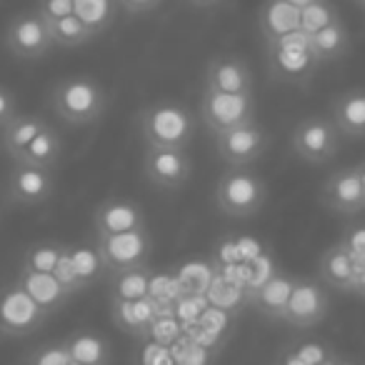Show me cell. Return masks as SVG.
<instances>
[{
    "mask_svg": "<svg viewBox=\"0 0 365 365\" xmlns=\"http://www.w3.org/2000/svg\"><path fill=\"white\" fill-rule=\"evenodd\" d=\"M51 110L66 125L88 128L103 118L108 108V93L93 76L61 78L48 93Z\"/></svg>",
    "mask_w": 365,
    "mask_h": 365,
    "instance_id": "1",
    "label": "cell"
},
{
    "mask_svg": "<svg viewBox=\"0 0 365 365\" xmlns=\"http://www.w3.org/2000/svg\"><path fill=\"white\" fill-rule=\"evenodd\" d=\"M140 135L145 145L153 148H185L195 135V115L190 108L180 101H155L143 108L140 118Z\"/></svg>",
    "mask_w": 365,
    "mask_h": 365,
    "instance_id": "2",
    "label": "cell"
},
{
    "mask_svg": "<svg viewBox=\"0 0 365 365\" xmlns=\"http://www.w3.org/2000/svg\"><path fill=\"white\" fill-rule=\"evenodd\" d=\"M268 203V185L250 168H228L215 185V205L228 218H250Z\"/></svg>",
    "mask_w": 365,
    "mask_h": 365,
    "instance_id": "3",
    "label": "cell"
},
{
    "mask_svg": "<svg viewBox=\"0 0 365 365\" xmlns=\"http://www.w3.org/2000/svg\"><path fill=\"white\" fill-rule=\"evenodd\" d=\"M343 135L333 118L328 115H308L293 128L290 148L308 165H325L340 153Z\"/></svg>",
    "mask_w": 365,
    "mask_h": 365,
    "instance_id": "4",
    "label": "cell"
},
{
    "mask_svg": "<svg viewBox=\"0 0 365 365\" xmlns=\"http://www.w3.org/2000/svg\"><path fill=\"white\" fill-rule=\"evenodd\" d=\"M96 245L103 270L108 275H118L125 273V270L148 265V258H150L153 250V238L145 225V228L128 230V233L103 235V238H96Z\"/></svg>",
    "mask_w": 365,
    "mask_h": 365,
    "instance_id": "5",
    "label": "cell"
},
{
    "mask_svg": "<svg viewBox=\"0 0 365 365\" xmlns=\"http://www.w3.org/2000/svg\"><path fill=\"white\" fill-rule=\"evenodd\" d=\"M46 320L48 313L23 290L18 280L0 288V335L26 338L43 328Z\"/></svg>",
    "mask_w": 365,
    "mask_h": 365,
    "instance_id": "6",
    "label": "cell"
},
{
    "mask_svg": "<svg viewBox=\"0 0 365 365\" xmlns=\"http://www.w3.org/2000/svg\"><path fill=\"white\" fill-rule=\"evenodd\" d=\"M255 120L253 93H208L200 98V123L210 135Z\"/></svg>",
    "mask_w": 365,
    "mask_h": 365,
    "instance_id": "7",
    "label": "cell"
},
{
    "mask_svg": "<svg viewBox=\"0 0 365 365\" xmlns=\"http://www.w3.org/2000/svg\"><path fill=\"white\" fill-rule=\"evenodd\" d=\"M6 48L21 61H38L56 51V38L51 26L41 18L38 11H28L16 16L6 28Z\"/></svg>",
    "mask_w": 365,
    "mask_h": 365,
    "instance_id": "8",
    "label": "cell"
},
{
    "mask_svg": "<svg viewBox=\"0 0 365 365\" xmlns=\"http://www.w3.org/2000/svg\"><path fill=\"white\" fill-rule=\"evenodd\" d=\"M213 140L220 160L228 168H250L268 150L270 138L260 123L250 120L225 133H218V135H213Z\"/></svg>",
    "mask_w": 365,
    "mask_h": 365,
    "instance_id": "9",
    "label": "cell"
},
{
    "mask_svg": "<svg viewBox=\"0 0 365 365\" xmlns=\"http://www.w3.org/2000/svg\"><path fill=\"white\" fill-rule=\"evenodd\" d=\"M143 173L158 190H180L193 175V160L185 148L145 145Z\"/></svg>",
    "mask_w": 365,
    "mask_h": 365,
    "instance_id": "10",
    "label": "cell"
},
{
    "mask_svg": "<svg viewBox=\"0 0 365 365\" xmlns=\"http://www.w3.org/2000/svg\"><path fill=\"white\" fill-rule=\"evenodd\" d=\"M53 193H56L53 170L31 165V163H13L6 178V195L13 205L38 208V205L48 203Z\"/></svg>",
    "mask_w": 365,
    "mask_h": 365,
    "instance_id": "11",
    "label": "cell"
},
{
    "mask_svg": "<svg viewBox=\"0 0 365 365\" xmlns=\"http://www.w3.org/2000/svg\"><path fill=\"white\" fill-rule=\"evenodd\" d=\"M328 310L330 300L325 293V285L320 280L300 278L295 280L293 295H290L280 323H288L293 328H313V325L323 323Z\"/></svg>",
    "mask_w": 365,
    "mask_h": 365,
    "instance_id": "12",
    "label": "cell"
},
{
    "mask_svg": "<svg viewBox=\"0 0 365 365\" xmlns=\"http://www.w3.org/2000/svg\"><path fill=\"white\" fill-rule=\"evenodd\" d=\"M320 200L328 210L335 215H358L365 210V190L360 182L355 165H345L333 170L325 178L323 188H320Z\"/></svg>",
    "mask_w": 365,
    "mask_h": 365,
    "instance_id": "13",
    "label": "cell"
},
{
    "mask_svg": "<svg viewBox=\"0 0 365 365\" xmlns=\"http://www.w3.org/2000/svg\"><path fill=\"white\" fill-rule=\"evenodd\" d=\"M135 228H145V213H143V208L135 200L108 198L93 213V233H96V238L128 233V230Z\"/></svg>",
    "mask_w": 365,
    "mask_h": 365,
    "instance_id": "14",
    "label": "cell"
},
{
    "mask_svg": "<svg viewBox=\"0 0 365 365\" xmlns=\"http://www.w3.org/2000/svg\"><path fill=\"white\" fill-rule=\"evenodd\" d=\"M208 93H253V71L238 56H215L205 68Z\"/></svg>",
    "mask_w": 365,
    "mask_h": 365,
    "instance_id": "15",
    "label": "cell"
},
{
    "mask_svg": "<svg viewBox=\"0 0 365 365\" xmlns=\"http://www.w3.org/2000/svg\"><path fill=\"white\" fill-rule=\"evenodd\" d=\"M320 63L313 53L305 48H270L268 51V68L270 76L285 86H305L318 71Z\"/></svg>",
    "mask_w": 365,
    "mask_h": 365,
    "instance_id": "16",
    "label": "cell"
},
{
    "mask_svg": "<svg viewBox=\"0 0 365 365\" xmlns=\"http://www.w3.org/2000/svg\"><path fill=\"white\" fill-rule=\"evenodd\" d=\"M330 118L343 138H365V88H350L335 96Z\"/></svg>",
    "mask_w": 365,
    "mask_h": 365,
    "instance_id": "17",
    "label": "cell"
},
{
    "mask_svg": "<svg viewBox=\"0 0 365 365\" xmlns=\"http://www.w3.org/2000/svg\"><path fill=\"white\" fill-rule=\"evenodd\" d=\"M258 31L265 46L288 36V33L300 31V8L288 0H265L258 11Z\"/></svg>",
    "mask_w": 365,
    "mask_h": 365,
    "instance_id": "18",
    "label": "cell"
},
{
    "mask_svg": "<svg viewBox=\"0 0 365 365\" xmlns=\"http://www.w3.org/2000/svg\"><path fill=\"white\" fill-rule=\"evenodd\" d=\"M160 315L158 300L153 295L140 300H120L113 303V320L120 330H125L128 335H138V338H148L153 323Z\"/></svg>",
    "mask_w": 365,
    "mask_h": 365,
    "instance_id": "19",
    "label": "cell"
},
{
    "mask_svg": "<svg viewBox=\"0 0 365 365\" xmlns=\"http://www.w3.org/2000/svg\"><path fill=\"white\" fill-rule=\"evenodd\" d=\"M355 260L348 250L340 243L330 245L323 255H320L318 263V280L323 285L333 290H340V293H353V283H355Z\"/></svg>",
    "mask_w": 365,
    "mask_h": 365,
    "instance_id": "20",
    "label": "cell"
},
{
    "mask_svg": "<svg viewBox=\"0 0 365 365\" xmlns=\"http://www.w3.org/2000/svg\"><path fill=\"white\" fill-rule=\"evenodd\" d=\"M295 280L298 278L278 270V273H273L270 278H265L263 283H260V288L253 293L250 303L258 308L260 315H265V318H270V320H280L285 308H288L290 295H293Z\"/></svg>",
    "mask_w": 365,
    "mask_h": 365,
    "instance_id": "21",
    "label": "cell"
},
{
    "mask_svg": "<svg viewBox=\"0 0 365 365\" xmlns=\"http://www.w3.org/2000/svg\"><path fill=\"white\" fill-rule=\"evenodd\" d=\"M51 123L41 115H33V113H18L8 128L0 133V148L13 158V163L21 160L23 153L31 148V143L41 135Z\"/></svg>",
    "mask_w": 365,
    "mask_h": 365,
    "instance_id": "22",
    "label": "cell"
},
{
    "mask_svg": "<svg viewBox=\"0 0 365 365\" xmlns=\"http://www.w3.org/2000/svg\"><path fill=\"white\" fill-rule=\"evenodd\" d=\"M18 283L23 285V290H26L48 315L61 310L63 305L71 300V295L63 290V285L58 283V278L53 273H28V270H21V273H18Z\"/></svg>",
    "mask_w": 365,
    "mask_h": 365,
    "instance_id": "23",
    "label": "cell"
},
{
    "mask_svg": "<svg viewBox=\"0 0 365 365\" xmlns=\"http://www.w3.org/2000/svg\"><path fill=\"white\" fill-rule=\"evenodd\" d=\"M68 353L73 363L83 365H108L113 358V348L106 335L93 333V330H76L66 338Z\"/></svg>",
    "mask_w": 365,
    "mask_h": 365,
    "instance_id": "24",
    "label": "cell"
},
{
    "mask_svg": "<svg viewBox=\"0 0 365 365\" xmlns=\"http://www.w3.org/2000/svg\"><path fill=\"white\" fill-rule=\"evenodd\" d=\"M350 51V33L345 28L343 21L330 23L328 28L318 31L315 36H310V53L315 61L323 63H335Z\"/></svg>",
    "mask_w": 365,
    "mask_h": 365,
    "instance_id": "25",
    "label": "cell"
},
{
    "mask_svg": "<svg viewBox=\"0 0 365 365\" xmlns=\"http://www.w3.org/2000/svg\"><path fill=\"white\" fill-rule=\"evenodd\" d=\"M61 158H63V138L56 128L48 125L46 130H43L41 135L31 143V148L23 153L21 160H16V163H31V165L56 170V165L61 163Z\"/></svg>",
    "mask_w": 365,
    "mask_h": 365,
    "instance_id": "26",
    "label": "cell"
},
{
    "mask_svg": "<svg viewBox=\"0 0 365 365\" xmlns=\"http://www.w3.org/2000/svg\"><path fill=\"white\" fill-rule=\"evenodd\" d=\"M110 278H113V285H110L113 303H120V300H140V298H148V295H150L153 280H150L148 265L110 275Z\"/></svg>",
    "mask_w": 365,
    "mask_h": 365,
    "instance_id": "27",
    "label": "cell"
},
{
    "mask_svg": "<svg viewBox=\"0 0 365 365\" xmlns=\"http://www.w3.org/2000/svg\"><path fill=\"white\" fill-rule=\"evenodd\" d=\"M76 16L86 23L93 36H101L115 23V0H76Z\"/></svg>",
    "mask_w": 365,
    "mask_h": 365,
    "instance_id": "28",
    "label": "cell"
},
{
    "mask_svg": "<svg viewBox=\"0 0 365 365\" xmlns=\"http://www.w3.org/2000/svg\"><path fill=\"white\" fill-rule=\"evenodd\" d=\"M68 250H71L73 268H76L83 288H91L93 283H98V278L106 273L101 263V255H98V245L96 243H78V245L68 243Z\"/></svg>",
    "mask_w": 365,
    "mask_h": 365,
    "instance_id": "29",
    "label": "cell"
},
{
    "mask_svg": "<svg viewBox=\"0 0 365 365\" xmlns=\"http://www.w3.org/2000/svg\"><path fill=\"white\" fill-rule=\"evenodd\" d=\"M48 26H51V33H53V38H56L58 48H83L96 38L78 16L61 18V21H53V23H48Z\"/></svg>",
    "mask_w": 365,
    "mask_h": 365,
    "instance_id": "30",
    "label": "cell"
},
{
    "mask_svg": "<svg viewBox=\"0 0 365 365\" xmlns=\"http://www.w3.org/2000/svg\"><path fill=\"white\" fill-rule=\"evenodd\" d=\"M61 250L63 243H53V240L31 245L26 250V255H23L21 270H28V273H53L58 265V258H61Z\"/></svg>",
    "mask_w": 365,
    "mask_h": 365,
    "instance_id": "31",
    "label": "cell"
},
{
    "mask_svg": "<svg viewBox=\"0 0 365 365\" xmlns=\"http://www.w3.org/2000/svg\"><path fill=\"white\" fill-rule=\"evenodd\" d=\"M335 21H340V13L330 0H313L305 8H300V31H305L308 36H315Z\"/></svg>",
    "mask_w": 365,
    "mask_h": 365,
    "instance_id": "32",
    "label": "cell"
},
{
    "mask_svg": "<svg viewBox=\"0 0 365 365\" xmlns=\"http://www.w3.org/2000/svg\"><path fill=\"white\" fill-rule=\"evenodd\" d=\"M73 358L68 353L66 338L63 340H48V343L33 348L31 353L26 355L23 365H71Z\"/></svg>",
    "mask_w": 365,
    "mask_h": 365,
    "instance_id": "33",
    "label": "cell"
},
{
    "mask_svg": "<svg viewBox=\"0 0 365 365\" xmlns=\"http://www.w3.org/2000/svg\"><path fill=\"white\" fill-rule=\"evenodd\" d=\"M53 275H56L58 283L63 285V290H66L68 295H76V293H81V290H86V288H83V283H81V278H78L76 268H73L68 243H63L61 258H58V265H56V270H53Z\"/></svg>",
    "mask_w": 365,
    "mask_h": 365,
    "instance_id": "34",
    "label": "cell"
},
{
    "mask_svg": "<svg viewBox=\"0 0 365 365\" xmlns=\"http://www.w3.org/2000/svg\"><path fill=\"white\" fill-rule=\"evenodd\" d=\"M168 348H170L178 365H210V360H213V355L205 353V348H200L198 343H188L185 338H182L180 350H178L175 345H168Z\"/></svg>",
    "mask_w": 365,
    "mask_h": 365,
    "instance_id": "35",
    "label": "cell"
},
{
    "mask_svg": "<svg viewBox=\"0 0 365 365\" xmlns=\"http://www.w3.org/2000/svg\"><path fill=\"white\" fill-rule=\"evenodd\" d=\"M38 13L46 23L76 16V0H38Z\"/></svg>",
    "mask_w": 365,
    "mask_h": 365,
    "instance_id": "36",
    "label": "cell"
},
{
    "mask_svg": "<svg viewBox=\"0 0 365 365\" xmlns=\"http://www.w3.org/2000/svg\"><path fill=\"white\" fill-rule=\"evenodd\" d=\"M148 335H150L158 345H173L178 340V335H180V325H178V320L168 318V315H158V320L153 323Z\"/></svg>",
    "mask_w": 365,
    "mask_h": 365,
    "instance_id": "37",
    "label": "cell"
},
{
    "mask_svg": "<svg viewBox=\"0 0 365 365\" xmlns=\"http://www.w3.org/2000/svg\"><path fill=\"white\" fill-rule=\"evenodd\" d=\"M338 243L343 245L350 255H365V223L350 225Z\"/></svg>",
    "mask_w": 365,
    "mask_h": 365,
    "instance_id": "38",
    "label": "cell"
},
{
    "mask_svg": "<svg viewBox=\"0 0 365 365\" xmlns=\"http://www.w3.org/2000/svg\"><path fill=\"white\" fill-rule=\"evenodd\" d=\"M165 0H115V6L120 13L125 16H145V13H153L163 6Z\"/></svg>",
    "mask_w": 365,
    "mask_h": 365,
    "instance_id": "39",
    "label": "cell"
},
{
    "mask_svg": "<svg viewBox=\"0 0 365 365\" xmlns=\"http://www.w3.org/2000/svg\"><path fill=\"white\" fill-rule=\"evenodd\" d=\"M140 365H178V363H175V358H173L168 345L150 343L145 348V353L140 355Z\"/></svg>",
    "mask_w": 365,
    "mask_h": 365,
    "instance_id": "40",
    "label": "cell"
},
{
    "mask_svg": "<svg viewBox=\"0 0 365 365\" xmlns=\"http://www.w3.org/2000/svg\"><path fill=\"white\" fill-rule=\"evenodd\" d=\"M18 115V103H16V96L8 91L6 86H0V133L6 130L8 123Z\"/></svg>",
    "mask_w": 365,
    "mask_h": 365,
    "instance_id": "41",
    "label": "cell"
},
{
    "mask_svg": "<svg viewBox=\"0 0 365 365\" xmlns=\"http://www.w3.org/2000/svg\"><path fill=\"white\" fill-rule=\"evenodd\" d=\"M185 6H190L193 11L200 13H215L228 6V0H185Z\"/></svg>",
    "mask_w": 365,
    "mask_h": 365,
    "instance_id": "42",
    "label": "cell"
},
{
    "mask_svg": "<svg viewBox=\"0 0 365 365\" xmlns=\"http://www.w3.org/2000/svg\"><path fill=\"white\" fill-rule=\"evenodd\" d=\"M353 293L360 295V298H365V268H358V273H355Z\"/></svg>",
    "mask_w": 365,
    "mask_h": 365,
    "instance_id": "43",
    "label": "cell"
},
{
    "mask_svg": "<svg viewBox=\"0 0 365 365\" xmlns=\"http://www.w3.org/2000/svg\"><path fill=\"white\" fill-rule=\"evenodd\" d=\"M355 173H358V178H360V182H363V190H365V160H360V163H355Z\"/></svg>",
    "mask_w": 365,
    "mask_h": 365,
    "instance_id": "44",
    "label": "cell"
},
{
    "mask_svg": "<svg viewBox=\"0 0 365 365\" xmlns=\"http://www.w3.org/2000/svg\"><path fill=\"white\" fill-rule=\"evenodd\" d=\"M11 203V200H8V195L6 193H0V218H3V210H6V205Z\"/></svg>",
    "mask_w": 365,
    "mask_h": 365,
    "instance_id": "45",
    "label": "cell"
},
{
    "mask_svg": "<svg viewBox=\"0 0 365 365\" xmlns=\"http://www.w3.org/2000/svg\"><path fill=\"white\" fill-rule=\"evenodd\" d=\"M288 3H293V6H298V8H305L308 3H313V0H288Z\"/></svg>",
    "mask_w": 365,
    "mask_h": 365,
    "instance_id": "46",
    "label": "cell"
},
{
    "mask_svg": "<svg viewBox=\"0 0 365 365\" xmlns=\"http://www.w3.org/2000/svg\"><path fill=\"white\" fill-rule=\"evenodd\" d=\"M360 6H363V8H365V0H360Z\"/></svg>",
    "mask_w": 365,
    "mask_h": 365,
    "instance_id": "47",
    "label": "cell"
},
{
    "mask_svg": "<svg viewBox=\"0 0 365 365\" xmlns=\"http://www.w3.org/2000/svg\"><path fill=\"white\" fill-rule=\"evenodd\" d=\"M71 365H83V363H71Z\"/></svg>",
    "mask_w": 365,
    "mask_h": 365,
    "instance_id": "48",
    "label": "cell"
}]
</instances>
